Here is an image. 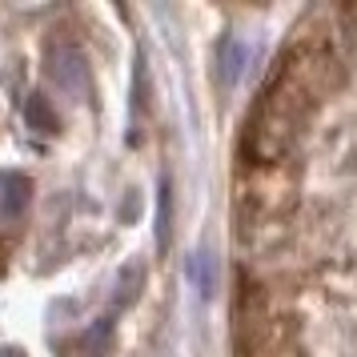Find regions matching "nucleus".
<instances>
[{
	"label": "nucleus",
	"instance_id": "1",
	"mask_svg": "<svg viewBox=\"0 0 357 357\" xmlns=\"http://www.w3.org/2000/svg\"><path fill=\"white\" fill-rule=\"evenodd\" d=\"M52 81L61 84L65 93L73 97H84V89H89V65H84V56L73 45H61V49H52Z\"/></svg>",
	"mask_w": 357,
	"mask_h": 357
},
{
	"label": "nucleus",
	"instance_id": "6",
	"mask_svg": "<svg viewBox=\"0 0 357 357\" xmlns=\"http://www.w3.org/2000/svg\"><path fill=\"white\" fill-rule=\"evenodd\" d=\"M0 357H24L20 349H0Z\"/></svg>",
	"mask_w": 357,
	"mask_h": 357
},
{
	"label": "nucleus",
	"instance_id": "3",
	"mask_svg": "<svg viewBox=\"0 0 357 357\" xmlns=\"http://www.w3.org/2000/svg\"><path fill=\"white\" fill-rule=\"evenodd\" d=\"M24 121H29V129H36V132H56L61 129L56 113L49 109V100L40 97V93H33V97L24 100Z\"/></svg>",
	"mask_w": 357,
	"mask_h": 357
},
{
	"label": "nucleus",
	"instance_id": "4",
	"mask_svg": "<svg viewBox=\"0 0 357 357\" xmlns=\"http://www.w3.org/2000/svg\"><path fill=\"white\" fill-rule=\"evenodd\" d=\"M189 277H197V285H201V293L213 289V277H209V257H193L189 261Z\"/></svg>",
	"mask_w": 357,
	"mask_h": 357
},
{
	"label": "nucleus",
	"instance_id": "2",
	"mask_svg": "<svg viewBox=\"0 0 357 357\" xmlns=\"http://www.w3.org/2000/svg\"><path fill=\"white\" fill-rule=\"evenodd\" d=\"M29 193H33V181L24 173H0V217L17 221L29 209Z\"/></svg>",
	"mask_w": 357,
	"mask_h": 357
},
{
	"label": "nucleus",
	"instance_id": "5",
	"mask_svg": "<svg viewBox=\"0 0 357 357\" xmlns=\"http://www.w3.org/2000/svg\"><path fill=\"white\" fill-rule=\"evenodd\" d=\"M157 237L169 245V185H161V213H157Z\"/></svg>",
	"mask_w": 357,
	"mask_h": 357
}]
</instances>
